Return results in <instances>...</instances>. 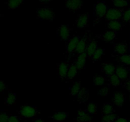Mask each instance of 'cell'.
I'll return each instance as SVG.
<instances>
[{"label":"cell","mask_w":130,"mask_h":122,"mask_svg":"<svg viewBox=\"0 0 130 122\" xmlns=\"http://www.w3.org/2000/svg\"><path fill=\"white\" fill-rule=\"evenodd\" d=\"M88 35H85L83 38L80 39L79 41L77 43L76 50H75L74 53H73L74 55L78 56L80 54H81V53H83L86 52L88 44Z\"/></svg>","instance_id":"obj_6"},{"label":"cell","mask_w":130,"mask_h":122,"mask_svg":"<svg viewBox=\"0 0 130 122\" xmlns=\"http://www.w3.org/2000/svg\"><path fill=\"white\" fill-rule=\"evenodd\" d=\"M80 39L81 38L79 36H74L67 43V47H66V55H67L66 57H68L69 58H71V55L74 53L77 43L79 41Z\"/></svg>","instance_id":"obj_5"},{"label":"cell","mask_w":130,"mask_h":122,"mask_svg":"<svg viewBox=\"0 0 130 122\" xmlns=\"http://www.w3.org/2000/svg\"><path fill=\"white\" fill-rule=\"evenodd\" d=\"M108 28L114 31H118L122 29V24L118 20H112L110 21L107 24Z\"/></svg>","instance_id":"obj_22"},{"label":"cell","mask_w":130,"mask_h":122,"mask_svg":"<svg viewBox=\"0 0 130 122\" xmlns=\"http://www.w3.org/2000/svg\"><path fill=\"white\" fill-rule=\"evenodd\" d=\"M66 8L70 11H77L83 6L82 0H66Z\"/></svg>","instance_id":"obj_7"},{"label":"cell","mask_w":130,"mask_h":122,"mask_svg":"<svg viewBox=\"0 0 130 122\" xmlns=\"http://www.w3.org/2000/svg\"><path fill=\"white\" fill-rule=\"evenodd\" d=\"M24 1V0H8V8L11 10L18 8L22 5Z\"/></svg>","instance_id":"obj_23"},{"label":"cell","mask_w":130,"mask_h":122,"mask_svg":"<svg viewBox=\"0 0 130 122\" xmlns=\"http://www.w3.org/2000/svg\"><path fill=\"white\" fill-rule=\"evenodd\" d=\"M102 70L107 76H111L116 72V67L110 63H104L102 66Z\"/></svg>","instance_id":"obj_17"},{"label":"cell","mask_w":130,"mask_h":122,"mask_svg":"<svg viewBox=\"0 0 130 122\" xmlns=\"http://www.w3.org/2000/svg\"><path fill=\"white\" fill-rule=\"evenodd\" d=\"M41 4H46L52 1V0H38Z\"/></svg>","instance_id":"obj_41"},{"label":"cell","mask_w":130,"mask_h":122,"mask_svg":"<svg viewBox=\"0 0 130 122\" xmlns=\"http://www.w3.org/2000/svg\"><path fill=\"white\" fill-rule=\"evenodd\" d=\"M16 95L13 93H9L8 95H7V97L5 99V104L6 105H13L15 103L16 101Z\"/></svg>","instance_id":"obj_27"},{"label":"cell","mask_w":130,"mask_h":122,"mask_svg":"<svg viewBox=\"0 0 130 122\" xmlns=\"http://www.w3.org/2000/svg\"><path fill=\"white\" fill-rule=\"evenodd\" d=\"M128 51V46L126 43H119L114 45V53L119 55L126 54Z\"/></svg>","instance_id":"obj_13"},{"label":"cell","mask_w":130,"mask_h":122,"mask_svg":"<svg viewBox=\"0 0 130 122\" xmlns=\"http://www.w3.org/2000/svg\"><path fill=\"white\" fill-rule=\"evenodd\" d=\"M8 122H20V119L16 116H10L8 119Z\"/></svg>","instance_id":"obj_37"},{"label":"cell","mask_w":130,"mask_h":122,"mask_svg":"<svg viewBox=\"0 0 130 122\" xmlns=\"http://www.w3.org/2000/svg\"><path fill=\"white\" fill-rule=\"evenodd\" d=\"M76 120L79 122L91 121H92V118L90 116V114L86 113L85 111L78 110L77 111Z\"/></svg>","instance_id":"obj_15"},{"label":"cell","mask_w":130,"mask_h":122,"mask_svg":"<svg viewBox=\"0 0 130 122\" xmlns=\"http://www.w3.org/2000/svg\"><path fill=\"white\" fill-rule=\"evenodd\" d=\"M1 15H1V12H0V17H1Z\"/></svg>","instance_id":"obj_43"},{"label":"cell","mask_w":130,"mask_h":122,"mask_svg":"<svg viewBox=\"0 0 130 122\" xmlns=\"http://www.w3.org/2000/svg\"><path fill=\"white\" fill-rule=\"evenodd\" d=\"M124 100H125V97H124V95L121 92H116L114 94L113 100H114V103L116 105L121 108L123 105Z\"/></svg>","instance_id":"obj_19"},{"label":"cell","mask_w":130,"mask_h":122,"mask_svg":"<svg viewBox=\"0 0 130 122\" xmlns=\"http://www.w3.org/2000/svg\"><path fill=\"white\" fill-rule=\"evenodd\" d=\"M129 24H130V20H129Z\"/></svg>","instance_id":"obj_45"},{"label":"cell","mask_w":130,"mask_h":122,"mask_svg":"<svg viewBox=\"0 0 130 122\" xmlns=\"http://www.w3.org/2000/svg\"><path fill=\"white\" fill-rule=\"evenodd\" d=\"M109 81L114 87H117L121 84V79L116 74V73L109 76Z\"/></svg>","instance_id":"obj_26"},{"label":"cell","mask_w":130,"mask_h":122,"mask_svg":"<svg viewBox=\"0 0 130 122\" xmlns=\"http://www.w3.org/2000/svg\"><path fill=\"white\" fill-rule=\"evenodd\" d=\"M9 116L5 112L0 113V122H8Z\"/></svg>","instance_id":"obj_36"},{"label":"cell","mask_w":130,"mask_h":122,"mask_svg":"<svg viewBox=\"0 0 130 122\" xmlns=\"http://www.w3.org/2000/svg\"><path fill=\"white\" fill-rule=\"evenodd\" d=\"M124 87H125V88L128 91L130 92V80H127L125 82V83H124Z\"/></svg>","instance_id":"obj_39"},{"label":"cell","mask_w":130,"mask_h":122,"mask_svg":"<svg viewBox=\"0 0 130 122\" xmlns=\"http://www.w3.org/2000/svg\"><path fill=\"white\" fill-rule=\"evenodd\" d=\"M87 57L88 55L86 52H85L83 53H81V54H80L79 55H78L77 57V58H76L74 64L76 65L77 69H78V71L82 70L85 67V63H86Z\"/></svg>","instance_id":"obj_12"},{"label":"cell","mask_w":130,"mask_h":122,"mask_svg":"<svg viewBox=\"0 0 130 122\" xmlns=\"http://www.w3.org/2000/svg\"><path fill=\"white\" fill-rule=\"evenodd\" d=\"M109 89L107 87H104L102 88L101 90H99V95H101L102 97H105L109 94Z\"/></svg>","instance_id":"obj_35"},{"label":"cell","mask_w":130,"mask_h":122,"mask_svg":"<svg viewBox=\"0 0 130 122\" xmlns=\"http://www.w3.org/2000/svg\"><path fill=\"white\" fill-rule=\"evenodd\" d=\"M117 33L116 31L114 30H109V31L106 32L104 33L102 35H97V37L99 39H101L102 40L105 41L106 42H112L116 38Z\"/></svg>","instance_id":"obj_14"},{"label":"cell","mask_w":130,"mask_h":122,"mask_svg":"<svg viewBox=\"0 0 130 122\" xmlns=\"http://www.w3.org/2000/svg\"><path fill=\"white\" fill-rule=\"evenodd\" d=\"M113 112H114V108L111 104H109V103H106L104 104L102 109V113L104 115L112 114Z\"/></svg>","instance_id":"obj_29"},{"label":"cell","mask_w":130,"mask_h":122,"mask_svg":"<svg viewBox=\"0 0 130 122\" xmlns=\"http://www.w3.org/2000/svg\"><path fill=\"white\" fill-rule=\"evenodd\" d=\"M81 89V83L80 81L74 83L71 88V95L72 96H77Z\"/></svg>","instance_id":"obj_24"},{"label":"cell","mask_w":130,"mask_h":122,"mask_svg":"<svg viewBox=\"0 0 130 122\" xmlns=\"http://www.w3.org/2000/svg\"><path fill=\"white\" fill-rule=\"evenodd\" d=\"M71 31V29H70L68 25H62L58 27V30H57V34L61 39L67 41L69 38Z\"/></svg>","instance_id":"obj_9"},{"label":"cell","mask_w":130,"mask_h":122,"mask_svg":"<svg viewBox=\"0 0 130 122\" xmlns=\"http://www.w3.org/2000/svg\"><path fill=\"white\" fill-rule=\"evenodd\" d=\"M124 10L121 8H110L108 10L105 15V19L107 20H118L119 21L123 17Z\"/></svg>","instance_id":"obj_3"},{"label":"cell","mask_w":130,"mask_h":122,"mask_svg":"<svg viewBox=\"0 0 130 122\" xmlns=\"http://www.w3.org/2000/svg\"><path fill=\"white\" fill-rule=\"evenodd\" d=\"M70 66L67 62H62L57 64V70L59 77L62 79H66Z\"/></svg>","instance_id":"obj_10"},{"label":"cell","mask_w":130,"mask_h":122,"mask_svg":"<svg viewBox=\"0 0 130 122\" xmlns=\"http://www.w3.org/2000/svg\"><path fill=\"white\" fill-rule=\"evenodd\" d=\"M89 20H90L89 14L88 13H85L77 15L75 24L77 28L82 29L88 25Z\"/></svg>","instance_id":"obj_8"},{"label":"cell","mask_w":130,"mask_h":122,"mask_svg":"<svg viewBox=\"0 0 130 122\" xmlns=\"http://www.w3.org/2000/svg\"><path fill=\"white\" fill-rule=\"evenodd\" d=\"M104 49H97L96 50V52L94 53V54L92 55L91 57V59H92L93 62H95V61H97L98 60L100 59L102 57V56L103 55V53H104Z\"/></svg>","instance_id":"obj_31"},{"label":"cell","mask_w":130,"mask_h":122,"mask_svg":"<svg viewBox=\"0 0 130 122\" xmlns=\"http://www.w3.org/2000/svg\"><path fill=\"white\" fill-rule=\"evenodd\" d=\"M6 88H7V86L5 83V82L2 81V80H0V93L5 91L6 89Z\"/></svg>","instance_id":"obj_38"},{"label":"cell","mask_w":130,"mask_h":122,"mask_svg":"<svg viewBox=\"0 0 130 122\" xmlns=\"http://www.w3.org/2000/svg\"><path fill=\"white\" fill-rule=\"evenodd\" d=\"M87 111L89 114H93L97 111V104L94 102H90L88 104Z\"/></svg>","instance_id":"obj_30"},{"label":"cell","mask_w":130,"mask_h":122,"mask_svg":"<svg viewBox=\"0 0 130 122\" xmlns=\"http://www.w3.org/2000/svg\"><path fill=\"white\" fill-rule=\"evenodd\" d=\"M38 113L36 108L34 106L29 105H24L21 107L19 110V114L22 117L25 118H30L36 116Z\"/></svg>","instance_id":"obj_4"},{"label":"cell","mask_w":130,"mask_h":122,"mask_svg":"<svg viewBox=\"0 0 130 122\" xmlns=\"http://www.w3.org/2000/svg\"><path fill=\"white\" fill-rule=\"evenodd\" d=\"M32 122H45L44 121V119H41V118H38V119H35V120L33 121Z\"/></svg>","instance_id":"obj_42"},{"label":"cell","mask_w":130,"mask_h":122,"mask_svg":"<svg viewBox=\"0 0 130 122\" xmlns=\"http://www.w3.org/2000/svg\"><path fill=\"white\" fill-rule=\"evenodd\" d=\"M105 122H113V121H105Z\"/></svg>","instance_id":"obj_44"},{"label":"cell","mask_w":130,"mask_h":122,"mask_svg":"<svg viewBox=\"0 0 130 122\" xmlns=\"http://www.w3.org/2000/svg\"><path fill=\"white\" fill-rule=\"evenodd\" d=\"M77 71L78 69L76 67L75 64H72L70 66L68 72H67V76L66 78V80H72V78H74V76H76L77 74Z\"/></svg>","instance_id":"obj_21"},{"label":"cell","mask_w":130,"mask_h":122,"mask_svg":"<svg viewBox=\"0 0 130 122\" xmlns=\"http://www.w3.org/2000/svg\"><path fill=\"white\" fill-rule=\"evenodd\" d=\"M117 119V115L114 114H107V115H104L102 117V120L104 122L105 121H114Z\"/></svg>","instance_id":"obj_33"},{"label":"cell","mask_w":130,"mask_h":122,"mask_svg":"<svg viewBox=\"0 0 130 122\" xmlns=\"http://www.w3.org/2000/svg\"><path fill=\"white\" fill-rule=\"evenodd\" d=\"M129 122H130V121H129Z\"/></svg>","instance_id":"obj_46"},{"label":"cell","mask_w":130,"mask_h":122,"mask_svg":"<svg viewBox=\"0 0 130 122\" xmlns=\"http://www.w3.org/2000/svg\"><path fill=\"white\" fill-rule=\"evenodd\" d=\"M108 10L107 6L104 1H99L95 4L94 6V15L96 18L94 22V25L98 24L102 18L105 17Z\"/></svg>","instance_id":"obj_1"},{"label":"cell","mask_w":130,"mask_h":122,"mask_svg":"<svg viewBox=\"0 0 130 122\" xmlns=\"http://www.w3.org/2000/svg\"><path fill=\"white\" fill-rule=\"evenodd\" d=\"M115 122H129V121L126 118H118L115 120Z\"/></svg>","instance_id":"obj_40"},{"label":"cell","mask_w":130,"mask_h":122,"mask_svg":"<svg viewBox=\"0 0 130 122\" xmlns=\"http://www.w3.org/2000/svg\"><path fill=\"white\" fill-rule=\"evenodd\" d=\"M77 97L79 102L85 103L89 99V90L85 88H81Z\"/></svg>","instance_id":"obj_18"},{"label":"cell","mask_w":130,"mask_h":122,"mask_svg":"<svg viewBox=\"0 0 130 122\" xmlns=\"http://www.w3.org/2000/svg\"><path fill=\"white\" fill-rule=\"evenodd\" d=\"M129 99H130V97H129Z\"/></svg>","instance_id":"obj_47"},{"label":"cell","mask_w":130,"mask_h":122,"mask_svg":"<svg viewBox=\"0 0 130 122\" xmlns=\"http://www.w3.org/2000/svg\"><path fill=\"white\" fill-rule=\"evenodd\" d=\"M105 79L102 76H96L94 78L93 84L94 85L96 86H100V85H103L105 83Z\"/></svg>","instance_id":"obj_32"},{"label":"cell","mask_w":130,"mask_h":122,"mask_svg":"<svg viewBox=\"0 0 130 122\" xmlns=\"http://www.w3.org/2000/svg\"><path fill=\"white\" fill-rule=\"evenodd\" d=\"M98 43L95 39H92L88 44L87 48H86V53H87L88 57L89 58H91L92 57V55L94 54L96 50L98 49Z\"/></svg>","instance_id":"obj_16"},{"label":"cell","mask_w":130,"mask_h":122,"mask_svg":"<svg viewBox=\"0 0 130 122\" xmlns=\"http://www.w3.org/2000/svg\"><path fill=\"white\" fill-rule=\"evenodd\" d=\"M122 20H123V22H129L130 20V8L127 9L125 11H124Z\"/></svg>","instance_id":"obj_34"},{"label":"cell","mask_w":130,"mask_h":122,"mask_svg":"<svg viewBox=\"0 0 130 122\" xmlns=\"http://www.w3.org/2000/svg\"><path fill=\"white\" fill-rule=\"evenodd\" d=\"M37 18L41 20L52 22L55 18V13L50 8H41L37 10Z\"/></svg>","instance_id":"obj_2"},{"label":"cell","mask_w":130,"mask_h":122,"mask_svg":"<svg viewBox=\"0 0 130 122\" xmlns=\"http://www.w3.org/2000/svg\"><path fill=\"white\" fill-rule=\"evenodd\" d=\"M118 60L123 64L130 66V55L124 54L123 55H120L118 58Z\"/></svg>","instance_id":"obj_28"},{"label":"cell","mask_w":130,"mask_h":122,"mask_svg":"<svg viewBox=\"0 0 130 122\" xmlns=\"http://www.w3.org/2000/svg\"><path fill=\"white\" fill-rule=\"evenodd\" d=\"M68 117V113L64 111H57L53 113L52 116V118L57 121H63Z\"/></svg>","instance_id":"obj_20"},{"label":"cell","mask_w":130,"mask_h":122,"mask_svg":"<svg viewBox=\"0 0 130 122\" xmlns=\"http://www.w3.org/2000/svg\"><path fill=\"white\" fill-rule=\"evenodd\" d=\"M115 73L121 79V80H124L128 78L129 71L125 66L120 65L116 67Z\"/></svg>","instance_id":"obj_11"},{"label":"cell","mask_w":130,"mask_h":122,"mask_svg":"<svg viewBox=\"0 0 130 122\" xmlns=\"http://www.w3.org/2000/svg\"><path fill=\"white\" fill-rule=\"evenodd\" d=\"M112 2L117 8L123 9L129 5V2L127 0H112Z\"/></svg>","instance_id":"obj_25"}]
</instances>
